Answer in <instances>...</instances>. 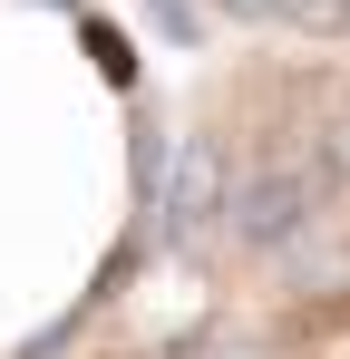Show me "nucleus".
Segmentation results:
<instances>
[{
  "instance_id": "f257e3e1",
  "label": "nucleus",
  "mask_w": 350,
  "mask_h": 359,
  "mask_svg": "<svg viewBox=\"0 0 350 359\" xmlns=\"http://www.w3.org/2000/svg\"><path fill=\"white\" fill-rule=\"evenodd\" d=\"M127 20L185 78L175 243L214 282L350 165V0H127Z\"/></svg>"
},
{
  "instance_id": "f03ea898",
  "label": "nucleus",
  "mask_w": 350,
  "mask_h": 359,
  "mask_svg": "<svg viewBox=\"0 0 350 359\" xmlns=\"http://www.w3.org/2000/svg\"><path fill=\"white\" fill-rule=\"evenodd\" d=\"M195 359H350V165L195 292Z\"/></svg>"
}]
</instances>
